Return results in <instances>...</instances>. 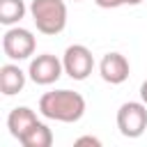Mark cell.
<instances>
[{"instance_id":"7","label":"cell","mask_w":147,"mask_h":147,"mask_svg":"<svg viewBox=\"0 0 147 147\" xmlns=\"http://www.w3.org/2000/svg\"><path fill=\"white\" fill-rule=\"evenodd\" d=\"M99 74H101V78L106 80V83H110V85H122L126 78H129V74H131V64H129V60L122 55V53H106L103 57H101V62H99Z\"/></svg>"},{"instance_id":"1","label":"cell","mask_w":147,"mask_h":147,"mask_svg":"<svg viewBox=\"0 0 147 147\" xmlns=\"http://www.w3.org/2000/svg\"><path fill=\"white\" fill-rule=\"evenodd\" d=\"M39 113L46 119L71 124L85 115V99H83V94H78L74 90H53V92L41 94Z\"/></svg>"},{"instance_id":"6","label":"cell","mask_w":147,"mask_h":147,"mask_svg":"<svg viewBox=\"0 0 147 147\" xmlns=\"http://www.w3.org/2000/svg\"><path fill=\"white\" fill-rule=\"evenodd\" d=\"M62 74H64L62 60H57L51 53H41L37 57H32L30 60V67H28V76L37 85H53Z\"/></svg>"},{"instance_id":"15","label":"cell","mask_w":147,"mask_h":147,"mask_svg":"<svg viewBox=\"0 0 147 147\" xmlns=\"http://www.w3.org/2000/svg\"><path fill=\"white\" fill-rule=\"evenodd\" d=\"M74 2H83V0H74Z\"/></svg>"},{"instance_id":"11","label":"cell","mask_w":147,"mask_h":147,"mask_svg":"<svg viewBox=\"0 0 147 147\" xmlns=\"http://www.w3.org/2000/svg\"><path fill=\"white\" fill-rule=\"evenodd\" d=\"M28 7L23 0H0V23L2 25H16L25 16Z\"/></svg>"},{"instance_id":"8","label":"cell","mask_w":147,"mask_h":147,"mask_svg":"<svg viewBox=\"0 0 147 147\" xmlns=\"http://www.w3.org/2000/svg\"><path fill=\"white\" fill-rule=\"evenodd\" d=\"M25 87V71L18 64H2L0 67V90L5 96H14Z\"/></svg>"},{"instance_id":"5","label":"cell","mask_w":147,"mask_h":147,"mask_svg":"<svg viewBox=\"0 0 147 147\" xmlns=\"http://www.w3.org/2000/svg\"><path fill=\"white\" fill-rule=\"evenodd\" d=\"M62 67H64V74L74 80H85L92 69H94V55L87 46L83 44H71L67 46L64 55H62Z\"/></svg>"},{"instance_id":"12","label":"cell","mask_w":147,"mask_h":147,"mask_svg":"<svg viewBox=\"0 0 147 147\" xmlns=\"http://www.w3.org/2000/svg\"><path fill=\"white\" fill-rule=\"evenodd\" d=\"M142 0H94V5L96 7H101V9H117V7H124V5H140Z\"/></svg>"},{"instance_id":"3","label":"cell","mask_w":147,"mask_h":147,"mask_svg":"<svg viewBox=\"0 0 147 147\" xmlns=\"http://www.w3.org/2000/svg\"><path fill=\"white\" fill-rule=\"evenodd\" d=\"M117 129L124 138H140L147 131V103L126 101L117 110Z\"/></svg>"},{"instance_id":"13","label":"cell","mask_w":147,"mask_h":147,"mask_svg":"<svg viewBox=\"0 0 147 147\" xmlns=\"http://www.w3.org/2000/svg\"><path fill=\"white\" fill-rule=\"evenodd\" d=\"M76 145H92V147H101V140L94 136H80L76 138Z\"/></svg>"},{"instance_id":"10","label":"cell","mask_w":147,"mask_h":147,"mask_svg":"<svg viewBox=\"0 0 147 147\" xmlns=\"http://www.w3.org/2000/svg\"><path fill=\"white\" fill-rule=\"evenodd\" d=\"M18 142L23 145V147H51L53 145V131L48 129V124H44V122H34L21 138H18Z\"/></svg>"},{"instance_id":"9","label":"cell","mask_w":147,"mask_h":147,"mask_svg":"<svg viewBox=\"0 0 147 147\" xmlns=\"http://www.w3.org/2000/svg\"><path fill=\"white\" fill-rule=\"evenodd\" d=\"M34 122H37V113H34L32 108H28V106H16V108L9 113V117H7V129H9V133L18 140Z\"/></svg>"},{"instance_id":"2","label":"cell","mask_w":147,"mask_h":147,"mask_svg":"<svg viewBox=\"0 0 147 147\" xmlns=\"http://www.w3.org/2000/svg\"><path fill=\"white\" fill-rule=\"evenodd\" d=\"M30 16L41 34L55 37L67 28V2L64 0H32Z\"/></svg>"},{"instance_id":"4","label":"cell","mask_w":147,"mask_h":147,"mask_svg":"<svg viewBox=\"0 0 147 147\" xmlns=\"http://www.w3.org/2000/svg\"><path fill=\"white\" fill-rule=\"evenodd\" d=\"M34 48H37V39H34V34H32L30 30H25V28L14 25V28H9V30L2 34V51H5V55H7L9 60H14V62L28 60V57L34 53Z\"/></svg>"},{"instance_id":"14","label":"cell","mask_w":147,"mask_h":147,"mask_svg":"<svg viewBox=\"0 0 147 147\" xmlns=\"http://www.w3.org/2000/svg\"><path fill=\"white\" fill-rule=\"evenodd\" d=\"M140 99H142V103H147V80H142V85H140Z\"/></svg>"}]
</instances>
